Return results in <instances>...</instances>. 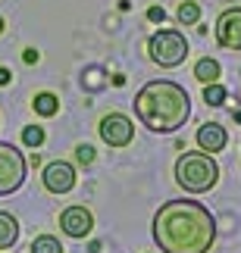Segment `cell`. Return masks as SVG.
Instances as JSON below:
<instances>
[{"mask_svg":"<svg viewBox=\"0 0 241 253\" xmlns=\"http://www.w3.org/2000/svg\"><path fill=\"white\" fill-rule=\"evenodd\" d=\"M153 241L163 253H207L216 241V219L197 200H169L153 216Z\"/></svg>","mask_w":241,"mask_h":253,"instance_id":"1","label":"cell"},{"mask_svg":"<svg viewBox=\"0 0 241 253\" xmlns=\"http://www.w3.org/2000/svg\"><path fill=\"white\" fill-rule=\"evenodd\" d=\"M135 116L150 131H179L191 116V97L179 82H147L135 94Z\"/></svg>","mask_w":241,"mask_h":253,"instance_id":"2","label":"cell"},{"mask_svg":"<svg viewBox=\"0 0 241 253\" xmlns=\"http://www.w3.org/2000/svg\"><path fill=\"white\" fill-rule=\"evenodd\" d=\"M176 181H179V188L188 191V194L210 191L219 181V166H216L213 153H204V150L182 153L176 160Z\"/></svg>","mask_w":241,"mask_h":253,"instance_id":"3","label":"cell"},{"mask_svg":"<svg viewBox=\"0 0 241 253\" xmlns=\"http://www.w3.org/2000/svg\"><path fill=\"white\" fill-rule=\"evenodd\" d=\"M147 53L160 69H176V66H182L188 60V41L176 28H160L157 35H150Z\"/></svg>","mask_w":241,"mask_h":253,"instance_id":"4","label":"cell"},{"mask_svg":"<svg viewBox=\"0 0 241 253\" xmlns=\"http://www.w3.org/2000/svg\"><path fill=\"white\" fill-rule=\"evenodd\" d=\"M25 181V157L9 141H0V197L16 194Z\"/></svg>","mask_w":241,"mask_h":253,"instance_id":"5","label":"cell"},{"mask_svg":"<svg viewBox=\"0 0 241 253\" xmlns=\"http://www.w3.org/2000/svg\"><path fill=\"white\" fill-rule=\"evenodd\" d=\"M135 138V122L125 113H107L100 119V141L110 147H129Z\"/></svg>","mask_w":241,"mask_h":253,"instance_id":"6","label":"cell"},{"mask_svg":"<svg viewBox=\"0 0 241 253\" xmlns=\"http://www.w3.org/2000/svg\"><path fill=\"white\" fill-rule=\"evenodd\" d=\"M60 231L63 235H69V238H88L91 231H94V216H91V210L88 207H66L60 212Z\"/></svg>","mask_w":241,"mask_h":253,"instance_id":"7","label":"cell"},{"mask_svg":"<svg viewBox=\"0 0 241 253\" xmlns=\"http://www.w3.org/2000/svg\"><path fill=\"white\" fill-rule=\"evenodd\" d=\"M41 181L50 194H69L75 188V166L72 163H63V160H53L44 166Z\"/></svg>","mask_w":241,"mask_h":253,"instance_id":"8","label":"cell"},{"mask_svg":"<svg viewBox=\"0 0 241 253\" xmlns=\"http://www.w3.org/2000/svg\"><path fill=\"white\" fill-rule=\"evenodd\" d=\"M216 41L226 50H241V6L226 9L216 19Z\"/></svg>","mask_w":241,"mask_h":253,"instance_id":"9","label":"cell"},{"mask_svg":"<svg viewBox=\"0 0 241 253\" xmlns=\"http://www.w3.org/2000/svg\"><path fill=\"white\" fill-rule=\"evenodd\" d=\"M226 141H229V134H226V128L219 122H207V125H200V128H197V144H200V150H204V153L226 150Z\"/></svg>","mask_w":241,"mask_h":253,"instance_id":"10","label":"cell"},{"mask_svg":"<svg viewBox=\"0 0 241 253\" xmlns=\"http://www.w3.org/2000/svg\"><path fill=\"white\" fill-rule=\"evenodd\" d=\"M19 241V222L16 216H9V212L0 210V250H9Z\"/></svg>","mask_w":241,"mask_h":253,"instance_id":"11","label":"cell"},{"mask_svg":"<svg viewBox=\"0 0 241 253\" xmlns=\"http://www.w3.org/2000/svg\"><path fill=\"white\" fill-rule=\"evenodd\" d=\"M219 75H223V66H219L216 60H210V56L197 60V66H194V79H197V82L210 84V82H219Z\"/></svg>","mask_w":241,"mask_h":253,"instance_id":"12","label":"cell"},{"mask_svg":"<svg viewBox=\"0 0 241 253\" xmlns=\"http://www.w3.org/2000/svg\"><path fill=\"white\" fill-rule=\"evenodd\" d=\"M35 113L38 116H44V119H50V116H56V110H60V97L50 94V91H44V94H35Z\"/></svg>","mask_w":241,"mask_h":253,"instance_id":"13","label":"cell"},{"mask_svg":"<svg viewBox=\"0 0 241 253\" xmlns=\"http://www.w3.org/2000/svg\"><path fill=\"white\" fill-rule=\"evenodd\" d=\"M176 16H179V22H182V25H197V19H200V6L194 3V0H182L179 9H176Z\"/></svg>","mask_w":241,"mask_h":253,"instance_id":"14","label":"cell"},{"mask_svg":"<svg viewBox=\"0 0 241 253\" xmlns=\"http://www.w3.org/2000/svg\"><path fill=\"white\" fill-rule=\"evenodd\" d=\"M32 253H63V244L53 235H38L32 241Z\"/></svg>","mask_w":241,"mask_h":253,"instance_id":"15","label":"cell"},{"mask_svg":"<svg viewBox=\"0 0 241 253\" xmlns=\"http://www.w3.org/2000/svg\"><path fill=\"white\" fill-rule=\"evenodd\" d=\"M226 87L219 84V82H210V84H204V100H207V106H223L226 103Z\"/></svg>","mask_w":241,"mask_h":253,"instance_id":"16","label":"cell"},{"mask_svg":"<svg viewBox=\"0 0 241 253\" xmlns=\"http://www.w3.org/2000/svg\"><path fill=\"white\" fill-rule=\"evenodd\" d=\"M22 144H25V147H32V150H38L44 144V128H41V125H25Z\"/></svg>","mask_w":241,"mask_h":253,"instance_id":"17","label":"cell"},{"mask_svg":"<svg viewBox=\"0 0 241 253\" xmlns=\"http://www.w3.org/2000/svg\"><path fill=\"white\" fill-rule=\"evenodd\" d=\"M75 160H79L82 166L94 163V147H91V144H79V147H75Z\"/></svg>","mask_w":241,"mask_h":253,"instance_id":"18","label":"cell"},{"mask_svg":"<svg viewBox=\"0 0 241 253\" xmlns=\"http://www.w3.org/2000/svg\"><path fill=\"white\" fill-rule=\"evenodd\" d=\"M147 19H150V22H166V9H163V6H150L147 9Z\"/></svg>","mask_w":241,"mask_h":253,"instance_id":"19","label":"cell"},{"mask_svg":"<svg viewBox=\"0 0 241 253\" xmlns=\"http://www.w3.org/2000/svg\"><path fill=\"white\" fill-rule=\"evenodd\" d=\"M9 82H13V72H9L6 66H0V87H3V84H9Z\"/></svg>","mask_w":241,"mask_h":253,"instance_id":"20","label":"cell"},{"mask_svg":"<svg viewBox=\"0 0 241 253\" xmlns=\"http://www.w3.org/2000/svg\"><path fill=\"white\" fill-rule=\"evenodd\" d=\"M25 63H38V50H25Z\"/></svg>","mask_w":241,"mask_h":253,"instance_id":"21","label":"cell"},{"mask_svg":"<svg viewBox=\"0 0 241 253\" xmlns=\"http://www.w3.org/2000/svg\"><path fill=\"white\" fill-rule=\"evenodd\" d=\"M0 35H3V16H0Z\"/></svg>","mask_w":241,"mask_h":253,"instance_id":"22","label":"cell"},{"mask_svg":"<svg viewBox=\"0 0 241 253\" xmlns=\"http://www.w3.org/2000/svg\"><path fill=\"white\" fill-rule=\"evenodd\" d=\"M0 253H3V250H0Z\"/></svg>","mask_w":241,"mask_h":253,"instance_id":"23","label":"cell"}]
</instances>
